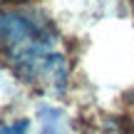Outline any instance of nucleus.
Returning <instances> with one entry per match:
<instances>
[{
	"label": "nucleus",
	"mask_w": 134,
	"mask_h": 134,
	"mask_svg": "<svg viewBox=\"0 0 134 134\" xmlns=\"http://www.w3.org/2000/svg\"><path fill=\"white\" fill-rule=\"evenodd\" d=\"M25 132H27V122L25 119H18V122H10V124L0 127V134H25Z\"/></svg>",
	"instance_id": "nucleus-2"
},
{
	"label": "nucleus",
	"mask_w": 134,
	"mask_h": 134,
	"mask_svg": "<svg viewBox=\"0 0 134 134\" xmlns=\"http://www.w3.org/2000/svg\"><path fill=\"white\" fill-rule=\"evenodd\" d=\"M0 62L45 92L62 90L70 77L62 35L40 15L20 10L0 13Z\"/></svg>",
	"instance_id": "nucleus-1"
},
{
	"label": "nucleus",
	"mask_w": 134,
	"mask_h": 134,
	"mask_svg": "<svg viewBox=\"0 0 134 134\" xmlns=\"http://www.w3.org/2000/svg\"><path fill=\"white\" fill-rule=\"evenodd\" d=\"M132 107H134V99H132Z\"/></svg>",
	"instance_id": "nucleus-3"
}]
</instances>
